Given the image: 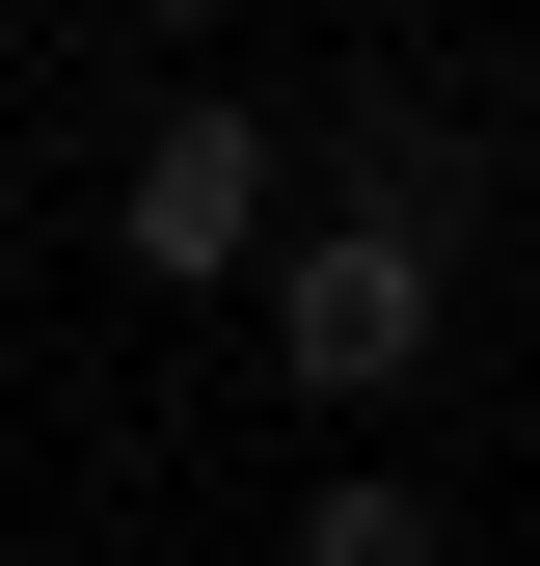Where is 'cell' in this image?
I'll list each match as a JSON object with an SVG mask.
<instances>
[{"instance_id":"cell-1","label":"cell","mask_w":540,"mask_h":566,"mask_svg":"<svg viewBox=\"0 0 540 566\" xmlns=\"http://www.w3.org/2000/svg\"><path fill=\"white\" fill-rule=\"evenodd\" d=\"M243 324H270V405H405V378L459 350V270H433V243H378V217H270Z\"/></svg>"},{"instance_id":"cell-2","label":"cell","mask_w":540,"mask_h":566,"mask_svg":"<svg viewBox=\"0 0 540 566\" xmlns=\"http://www.w3.org/2000/svg\"><path fill=\"white\" fill-rule=\"evenodd\" d=\"M108 243L163 270V297H243V270H270V108H135Z\"/></svg>"},{"instance_id":"cell-3","label":"cell","mask_w":540,"mask_h":566,"mask_svg":"<svg viewBox=\"0 0 540 566\" xmlns=\"http://www.w3.org/2000/svg\"><path fill=\"white\" fill-rule=\"evenodd\" d=\"M324 163H352V189H324V217H378V243H433V270L487 243V163H459V108H405V82H378L352 135H324Z\"/></svg>"},{"instance_id":"cell-4","label":"cell","mask_w":540,"mask_h":566,"mask_svg":"<svg viewBox=\"0 0 540 566\" xmlns=\"http://www.w3.org/2000/svg\"><path fill=\"white\" fill-rule=\"evenodd\" d=\"M270 566H459V513H433L405 459H324L298 513H270Z\"/></svg>"},{"instance_id":"cell-5","label":"cell","mask_w":540,"mask_h":566,"mask_svg":"<svg viewBox=\"0 0 540 566\" xmlns=\"http://www.w3.org/2000/svg\"><path fill=\"white\" fill-rule=\"evenodd\" d=\"M135 28H243V0H135Z\"/></svg>"}]
</instances>
